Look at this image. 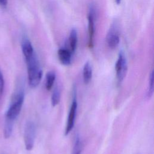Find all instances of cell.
<instances>
[{
	"label": "cell",
	"instance_id": "cell-12",
	"mask_svg": "<svg viewBox=\"0 0 154 154\" xmlns=\"http://www.w3.org/2000/svg\"><path fill=\"white\" fill-rule=\"evenodd\" d=\"M56 78L55 73L54 71H49L46 75L45 86L48 90H50L54 86Z\"/></svg>",
	"mask_w": 154,
	"mask_h": 154
},
{
	"label": "cell",
	"instance_id": "cell-17",
	"mask_svg": "<svg viewBox=\"0 0 154 154\" xmlns=\"http://www.w3.org/2000/svg\"><path fill=\"white\" fill-rule=\"evenodd\" d=\"M115 1H116V3H117V4H120V2H121V1H122V0H115Z\"/></svg>",
	"mask_w": 154,
	"mask_h": 154
},
{
	"label": "cell",
	"instance_id": "cell-7",
	"mask_svg": "<svg viewBox=\"0 0 154 154\" xmlns=\"http://www.w3.org/2000/svg\"><path fill=\"white\" fill-rule=\"evenodd\" d=\"M59 60L61 64L68 66L71 63L72 52L67 49H60L58 52Z\"/></svg>",
	"mask_w": 154,
	"mask_h": 154
},
{
	"label": "cell",
	"instance_id": "cell-10",
	"mask_svg": "<svg viewBox=\"0 0 154 154\" xmlns=\"http://www.w3.org/2000/svg\"><path fill=\"white\" fill-rule=\"evenodd\" d=\"M92 78V67L90 63L86 62L83 68V80L85 84H88Z\"/></svg>",
	"mask_w": 154,
	"mask_h": 154
},
{
	"label": "cell",
	"instance_id": "cell-4",
	"mask_svg": "<svg viewBox=\"0 0 154 154\" xmlns=\"http://www.w3.org/2000/svg\"><path fill=\"white\" fill-rule=\"evenodd\" d=\"M116 76L117 81L119 83L122 82L124 79L127 70H128V64L126 59L125 57L124 54L121 52L119 55L118 59L116 63Z\"/></svg>",
	"mask_w": 154,
	"mask_h": 154
},
{
	"label": "cell",
	"instance_id": "cell-3",
	"mask_svg": "<svg viewBox=\"0 0 154 154\" xmlns=\"http://www.w3.org/2000/svg\"><path fill=\"white\" fill-rule=\"evenodd\" d=\"M36 128L34 123L32 121H28L24 129V143L27 150H31L34 145Z\"/></svg>",
	"mask_w": 154,
	"mask_h": 154
},
{
	"label": "cell",
	"instance_id": "cell-6",
	"mask_svg": "<svg viewBox=\"0 0 154 154\" xmlns=\"http://www.w3.org/2000/svg\"><path fill=\"white\" fill-rule=\"evenodd\" d=\"M108 45L110 48L114 49L117 46L119 43V35L118 32L115 27L110 28L106 37Z\"/></svg>",
	"mask_w": 154,
	"mask_h": 154
},
{
	"label": "cell",
	"instance_id": "cell-16",
	"mask_svg": "<svg viewBox=\"0 0 154 154\" xmlns=\"http://www.w3.org/2000/svg\"><path fill=\"white\" fill-rule=\"evenodd\" d=\"M7 4V0H0V6L2 7H5Z\"/></svg>",
	"mask_w": 154,
	"mask_h": 154
},
{
	"label": "cell",
	"instance_id": "cell-1",
	"mask_svg": "<svg viewBox=\"0 0 154 154\" xmlns=\"http://www.w3.org/2000/svg\"><path fill=\"white\" fill-rule=\"evenodd\" d=\"M25 60L27 66L28 84L31 88H35L41 81L42 70L35 54Z\"/></svg>",
	"mask_w": 154,
	"mask_h": 154
},
{
	"label": "cell",
	"instance_id": "cell-15",
	"mask_svg": "<svg viewBox=\"0 0 154 154\" xmlns=\"http://www.w3.org/2000/svg\"><path fill=\"white\" fill-rule=\"evenodd\" d=\"M81 143L80 141V138L79 137H76L74 147L73 149L72 154H81Z\"/></svg>",
	"mask_w": 154,
	"mask_h": 154
},
{
	"label": "cell",
	"instance_id": "cell-11",
	"mask_svg": "<svg viewBox=\"0 0 154 154\" xmlns=\"http://www.w3.org/2000/svg\"><path fill=\"white\" fill-rule=\"evenodd\" d=\"M61 99V88L58 85L54 87L51 95V105L55 106L59 104Z\"/></svg>",
	"mask_w": 154,
	"mask_h": 154
},
{
	"label": "cell",
	"instance_id": "cell-9",
	"mask_svg": "<svg viewBox=\"0 0 154 154\" xmlns=\"http://www.w3.org/2000/svg\"><path fill=\"white\" fill-rule=\"evenodd\" d=\"M88 34H89V46L92 48L93 46V37L94 33V17L93 13L90 12L88 16Z\"/></svg>",
	"mask_w": 154,
	"mask_h": 154
},
{
	"label": "cell",
	"instance_id": "cell-13",
	"mask_svg": "<svg viewBox=\"0 0 154 154\" xmlns=\"http://www.w3.org/2000/svg\"><path fill=\"white\" fill-rule=\"evenodd\" d=\"M69 43L70 48V52H75L77 45V32L75 29H72L70 31L69 38Z\"/></svg>",
	"mask_w": 154,
	"mask_h": 154
},
{
	"label": "cell",
	"instance_id": "cell-2",
	"mask_svg": "<svg viewBox=\"0 0 154 154\" xmlns=\"http://www.w3.org/2000/svg\"><path fill=\"white\" fill-rule=\"evenodd\" d=\"M23 101L24 92L21 90L14 96L12 102L5 113V122L14 123L15 119L20 114Z\"/></svg>",
	"mask_w": 154,
	"mask_h": 154
},
{
	"label": "cell",
	"instance_id": "cell-14",
	"mask_svg": "<svg viewBox=\"0 0 154 154\" xmlns=\"http://www.w3.org/2000/svg\"><path fill=\"white\" fill-rule=\"evenodd\" d=\"M153 71H152L149 75V85L147 91V97L150 99L153 93V88H154V82H153Z\"/></svg>",
	"mask_w": 154,
	"mask_h": 154
},
{
	"label": "cell",
	"instance_id": "cell-5",
	"mask_svg": "<svg viewBox=\"0 0 154 154\" xmlns=\"http://www.w3.org/2000/svg\"><path fill=\"white\" fill-rule=\"evenodd\" d=\"M77 102L76 100V98L74 97L73 99V101L72 102V105L70 108L69 116H68V120L66 123V128H65V135H67L72 129H73L75 124V117H76V109H77Z\"/></svg>",
	"mask_w": 154,
	"mask_h": 154
},
{
	"label": "cell",
	"instance_id": "cell-8",
	"mask_svg": "<svg viewBox=\"0 0 154 154\" xmlns=\"http://www.w3.org/2000/svg\"><path fill=\"white\" fill-rule=\"evenodd\" d=\"M22 50L25 60H27L34 55L32 46L28 39H24L22 43Z\"/></svg>",
	"mask_w": 154,
	"mask_h": 154
}]
</instances>
